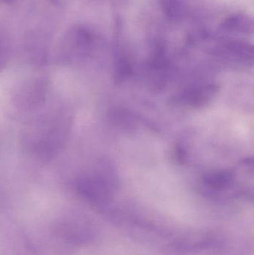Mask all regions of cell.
<instances>
[{
	"label": "cell",
	"mask_w": 254,
	"mask_h": 255,
	"mask_svg": "<svg viewBox=\"0 0 254 255\" xmlns=\"http://www.w3.org/2000/svg\"><path fill=\"white\" fill-rule=\"evenodd\" d=\"M31 128L32 130L25 137L28 146L40 157H49L64 144L70 129V119L65 112H61L45 118L37 127Z\"/></svg>",
	"instance_id": "6da1fadb"
},
{
	"label": "cell",
	"mask_w": 254,
	"mask_h": 255,
	"mask_svg": "<svg viewBox=\"0 0 254 255\" xmlns=\"http://www.w3.org/2000/svg\"><path fill=\"white\" fill-rule=\"evenodd\" d=\"M116 184L104 173L97 177H85L78 183V191L86 200L96 205H104L111 199Z\"/></svg>",
	"instance_id": "7a4b0ae2"
},
{
	"label": "cell",
	"mask_w": 254,
	"mask_h": 255,
	"mask_svg": "<svg viewBox=\"0 0 254 255\" xmlns=\"http://www.w3.org/2000/svg\"><path fill=\"white\" fill-rule=\"evenodd\" d=\"M219 87L215 84L193 87L183 90L172 97L171 102L177 106L202 107L211 101L217 94Z\"/></svg>",
	"instance_id": "3957f363"
},
{
	"label": "cell",
	"mask_w": 254,
	"mask_h": 255,
	"mask_svg": "<svg viewBox=\"0 0 254 255\" xmlns=\"http://www.w3.org/2000/svg\"><path fill=\"white\" fill-rule=\"evenodd\" d=\"M221 28L226 32L250 34L253 32V19L244 13H235L225 18Z\"/></svg>",
	"instance_id": "277c9868"
},
{
	"label": "cell",
	"mask_w": 254,
	"mask_h": 255,
	"mask_svg": "<svg viewBox=\"0 0 254 255\" xmlns=\"http://www.w3.org/2000/svg\"><path fill=\"white\" fill-rule=\"evenodd\" d=\"M234 181V175L229 171L210 172L203 178L204 185L213 190H225L230 188Z\"/></svg>",
	"instance_id": "5b68a950"
},
{
	"label": "cell",
	"mask_w": 254,
	"mask_h": 255,
	"mask_svg": "<svg viewBox=\"0 0 254 255\" xmlns=\"http://www.w3.org/2000/svg\"><path fill=\"white\" fill-rule=\"evenodd\" d=\"M163 9L169 17L181 18L185 13V7L181 0H161Z\"/></svg>",
	"instance_id": "8992f818"
},
{
	"label": "cell",
	"mask_w": 254,
	"mask_h": 255,
	"mask_svg": "<svg viewBox=\"0 0 254 255\" xmlns=\"http://www.w3.org/2000/svg\"><path fill=\"white\" fill-rule=\"evenodd\" d=\"M4 63H5V53H4L2 45L0 44V68L2 67Z\"/></svg>",
	"instance_id": "52a82bcc"
},
{
	"label": "cell",
	"mask_w": 254,
	"mask_h": 255,
	"mask_svg": "<svg viewBox=\"0 0 254 255\" xmlns=\"http://www.w3.org/2000/svg\"><path fill=\"white\" fill-rule=\"evenodd\" d=\"M17 0H0V1L1 2L6 3V4H13V3L16 2Z\"/></svg>",
	"instance_id": "ba28073f"
}]
</instances>
